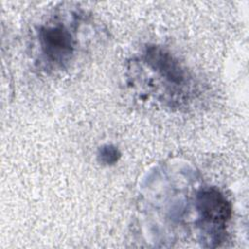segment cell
<instances>
[{"label": "cell", "mask_w": 249, "mask_h": 249, "mask_svg": "<svg viewBox=\"0 0 249 249\" xmlns=\"http://www.w3.org/2000/svg\"><path fill=\"white\" fill-rule=\"evenodd\" d=\"M39 39L44 54L52 62H66L73 53L74 40L69 30L63 25L42 27Z\"/></svg>", "instance_id": "6da1fadb"}, {"label": "cell", "mask_w": 249, "mask_h": 249, "mask_svg": "<svg viewBox=\"0 0 249 249\" xmlns=\"http://www.w3.org/2000/svg\"><path fill=\"white\" fill-rule=\"evenodd\" d=\"M196 208L204 222L223 228L231 216V205L215 188H206L196 196Z\"/></svg>", "instance_id": "7a4b0ae2"}, {"label": "cell", "mask_w": 249, "mask_h": 249, "mask_svg": "<svg viewBox=\"0 0 249 249\" xmlns=\"http://www.w3.org/2000/svg\"><path fill=\"white\" fill-rule=\"evenodd\" d=\"M145 56L148 64L165 80L175 85L184 83L186 78L185 71L169 53L159 47H149Z\"/></svg>", "instance_id": "3957f363"}, {"label": "cell", "mask_w": 249, "mask_h": 249, "mask_svg": "<svg viewBox=\"0 0 249 249\" xmlns=\"http://www.w3.org/2000/svg\"><path fill=\"white\" fill-rule=\"evenodd\" d=\"M99 157L101 158V161L107 164L114 163L120 158V153L118 149L113 146H104L99 151Z\"/></svg>", "instance_id": "277c9868"}]
</instances>
